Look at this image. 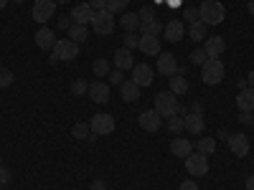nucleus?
Instances as JSON below:
<instances>
[{
	"instance_id": "f257e3e1",
	"label": "nucleus",
	"mask_w": 254,
	"mask_h": 190,
	"mask_svg": "<svg viewBox=\"0 0 254 190\" xmlns=\"http://www.w3.org/2000/svg\"><path fill=\"white\" fill-rule=\"evenodd\" d=\"M198 15H201V23L219 26L224 20V15H226V10H224V5L219 3V0H203V3L198 5Z\"/></svg>"
},
{
	"instance_id": "f03ea898",
	"label": "nucleus",
	"mask_w": 254,
	"mask_h": 190,
	"mask_svg": "<svg viewBox=\"0 0 254 190\" xmlns=\"http://www.w3.org/2000/svg\"><path fill=\"white\" fill-rule=\"evenodd\" d=\"M224 74H226V69H224L221 58H208L203 66H201V79H203V84H208V87L219 84L224 79Z\"/></svg>"
},
{
	"instance_id": "7ed1b4c3",
	"label": "nucleus",
	"mask_w": 254,
	"mask_h": 190,
	"mask_svg": "<svg viewBox=\"0 0 254 190\" xmlns=\"http://www.w3.org/2000/svg\"><path fill=\"white\" fill-rule=\"evenodd\" d=\"M155 112L160 114V117H176L178 114V99H176V94H171V92H160L158 96H155Z\"/></svg>"
},
{
	"instance_id": "20e7f679",
	"label": "nucleus",
	"mask_w": 254,
	"mask_h": 190,
	"mask_svg": "<svg viewBox=\"0 0 254 190\" xmlns=\"http://www.w3.org/2000/svg\"><path fill=\"white\" fill-rule=\"evenodd\" d=\"M51 56L56 58V61H74L76 56H79V46L74 44V41H69V38H59L56 41V46H54V51H51Z\"/></svg>"
},
{
	"instance_id": "39448f33",
	"label": "nucleus",
	"mask_w": 254,
	"mask_h": 190,
	"mask_svg": "<svg viewBox=\"0 0 254 190\" xmlns=\"http://www.w3.org/2000/svg\"><path fill=\"white\" fill-rule=\"evenodd\" d=\"M92 28L97 36H110L115 31V15L110 10H97L94 20H92Z\"/></svg>"
},
{
	"instance_id": "423d86ee",
	"label": "nucleus",
	"mask_w": 254,
	"mask_h": 190,
	"mask_svg": "<svg viewBox=\"0 0 254 190\" xmlns=\"http://www.w3.org/2000/svg\"><path fill=\"white\" fill-rule=\"evenodd\" d=\"M89 127H92V132L94 135H99V137H107V135H112L115 132V117L112 114H94L92 119H89Z\"/></svg>"
},
{
	"instance_id": "0eeeda50",
	"label": "nucleus",
	"mask_w": 254,
	"mask_h": 190,
	"mask_svg": "<svg viewBox=\"0 0 254 190\" xmlns=\"http://www.w3.org/2000/svg\"><path fill=\"white\" fill-rule=\"evenodd\" d=\"M186 170H188V175H193V178H203L208 173V157L201 155V152H190L186 157Z\"/></svg>"
},
{
	"instance_id": "6e6552de",
	"label": "nucleus",
	"mask_w": 254,
	"mask_h": 190,
	"mask_svg": "<svg viewBox=\"0 0 254 190\" xmlns=\"http://www.w3.org/2000/svg\"><path fill=\"white\" fill-rule=\"evenodd\" d=\"M31 13H33V18L38 20L41 26H46L49 20L56 15V3H54V0H36Z\"/></svg>"
},
{
	"instance_id": "1a4fd4ad",
	"label": "nucleus",
	"mask_w": 254,
	"mask_h": 190,
	"mask_svg": "<svg viewBox=\"0 0 254 190\" xmlns=\"http://www.w3.org/2000/svg\"><path fill=\"white\" fill-rule=\"evenodd\" d=\"M226 142H229V150L234 152L237 157L249 155V137H247L244 132H234V135H229V137H226Z\"/></svg>"
},
{
	"instance_id": "9d476101",
	"label": "nucleus",
	"mask_w": 254,
	"mask_h": 190,
	"mask_svg": "<svg viewBox=\"0 0 254 190\" xmlns=\"http://www.w3.org/2000/svg\"><path fill=\"white\" fill-rule=\"evenodd\" d=\"M36 46L41 48V51H54V46H56V33L51 31V28H46V26H41L38 31H36Z\"/></svg>"
},
{
	"instance_id": "9b49d317",
	"label": "nucleus",
	"mask_w": 254,
	"mask_h": 190,
	"mask_svg": "<svg viewBox=\"0 0 254 190\" xmlns=\"http://www.w3.org/2000/svg\"><path fill=\"white\" fill-rule=\"evenodd\" d=\"M130 79L137 84V87H150L153 84V69L147 63H135L132 71H130Z\"/></svg>"
},
{
	"instance_id": "f8f14e48",
	"label": "nucleus",
	"mask_w": 254,
	"mask_h": 190,
	"mask_svg": "<svg viewBox=\"0 0 254 190\" xmlns=\"http://www.w3.org/2000/svg\"><path fill=\"white\" fill-rule=\"evenodd\" d=\"M160 122H163V117H160L155 109H145V112L137 117V124L142 127L145 132H155V130H160Z\"/></svg>"
},
{
	"instance_id": "ddd939ff",
	"label": "nucleus",
	"mask_w": 254,
	"mask_h": 190,
	"mask_svg": "<svg viewBox=\"0 0 254 190\" xmlns=\"http://www.w3.org/2000/svg\"><path fill=\"white\" fill-rule=\"evenodd\" d=\"M71 20H74V23H79V26L92 23V20H94V10H92V5H89V3H79V5H74V8H71Z\"/></svg>"
},
{
	"instance_id": "4468645a",
	"label": "nucleus",
	"mask_w": 254,
	"mask_h": 190,
	"mask_svg": "<svg viewBox=\"0 0 254 190\" xmlns=\"http://www.w3.org/2000/svg\"><path fill=\"white\" fill-rule=\"evenodd\" d=\"M224 48H226V41H224L221 36H208V38L203 41V51H206L208 58H219V56L224 53Z\"/></svg>"
},
{
	"instance_id": "2eb2a0df",
	"label": "nucleus",
	"mask_w": 254,
	"mask_h": 190,
	"mask_svg": "<svg viewBox=\"0 0 254 190\" xmlns=\"http://www.w3.org/2000/svg\"><path fill=\"white\" fill-rule=\"evenodd\" d=\"M87 94L92 96L94 104H107V101H110V84L94 81V84H89V92H87Z\"/></svg>"
},
{
	"instance_id": "dca6fc26",
	"label": "nucleus",
	"mask_w": 254,
	"mask_h": 190,
	"mask_svg": "<svg viewBox=\"0 0 254 190\" xmlns=\"http://www.w3.org/2000/svg\"><path fill=\"white\" fill-rule=\"evenodd\" d=\"M158 71L163 76H176L178 74V61L173 53H160L158 56Z\"/></svg>"
},
{
	"instance_id": "f3484780",
	"label": "nucleus",
	"mask_w": 254,
	"mask_h": 190,
	"mask_svg": "<svg viewBox=\"0 0 254 190\" xmlns=\"http://www.w3.org/2000/svg\"><path fill=\"white\" fill-rule=\"evenodd\" d=\"M183 122H186V132H188V135H203V130H206V122H203V114H196V112H188V114L183 117Z\"/></svg>"
},
{
	"instance_id": "a211bd4d",
	"label": "nucleus",
	"mask_w": 254,
	"mask_h": 190,
	"mask_svg": "<svg viewBox=\"0 0 254 190\" xmlns=\"http://www.w3.org/2000/svg\"><path fill=\"white\" fill-rule=\"evenodd\" d=\"M165 38L171 41V44H178V41L186 36V26H183V20H168L165 28H163Z\"/></svg>"
},
{
	"instance_id": "6ab92c4d",
	"label": "nucleus",
	"mask_w": 254,
	"mask_h": 190,
	"mask_svg": "<svg viewBox=\"0 0 254 190\" xmlns=\"http://www.w3.org/2000/svg\"><path fill=\"white\" fill-rule=\"evenodd\" d=\"M137 48H140L145 56H160V38H158V36H140Z\"/></svg>"
},
{
	"instance_id": "aec40b11",
	"label": "nucleus",
	"mask_w": 254,
	"mask_h": 190,
	"mask_svg": "<svg viewBox=\"0 0 254 190\" xmlns=\"http://www.w3.org/2000/svg\"><path fill=\"white\" fill-rule=\"evenodd\" d=\"M115 69H120V71H132V66H135V61H132V51H127V48H120V51H115Z\"/></svg>"
},
{
	"instance_id": "412c9836",
	"label": "nucleus",
	"mask_w": 254,
	"mask_h": 190,
	"mask_svg": "<svg viewBox=\"0 0 254 190\" xmlns=\"http://www.w3.org/2000/svg\"><path fill=\"white\" fill-rule=\"evenodd\" d=\"M120 92H122V99L127 101V104H132V101H137L140 99V87L132 81V79H127V81H122L120 84Z\"/></svg>"
},
{
	"instance_id": "4be33fe9",
	"label": "nucleus",
	"mask_w": 254,
	"mask_h": 190,
	"mask_svg": "<svg viewBox=\"0 0 254 190\" xmlns=\"http://www.w3.org/2000/svg\"><path fill=\"white\" fill-rule=\"evenodd\" d=\"M171 152H173L176 157H188L190 152H193V142H188L186 137H176V140L171 142Z\"/></svg>"
},
{
	"instance_id": "5701e85b",
	"label": "nucleus",
	"mask_w": 254,
	"mask_h": 190,
	"mask_svg": "<svg viewBox=\"0 0 254 190\" xmlns=\"http://www.w3.org/2000/svg\"><path fill=\"white\" fill-rule=\"evenodd\" d=\"M237 107H239V112H252L254 109V89L252 87H247L237 94Z\"/></svg>"
},
{
	"instance_id": "b1692460",
	"label": "nucleus",
	"mask_w": 254,
	"mask_h": 190,
	"mask_svg": "<svg viewBox=\"0 0 254 190\" xmlns=\"http://www.w3.org/2000/svg\"><path fill=\"white\" fill-rule=\"evenodd\" d=\"M163 23L158 18H147V20H140V31H142V36H160L163 33Z\"/></svg>"
},
{
	"instance_id": "393cba45",
	"label": "nucleus",
	"mask_w": 254,
	"mask_h": 190,
	"mask_svg": "<svg viewBox=\"0 0 254 190\" xmlns=\"http://www.w3.org/2000/svg\"><path fill=\"white\" fill-rule=\"evenodd\" d=\"M206 33H208V26L201 23V20H198V23H193V26H188V38L196 41V44H203V41L208 38Z\"/></svg>"
},
{
	"instance_id": "a878e982",
	"label": "nucleus",
	"mask_w": 254,
	"mask_h": 190,
	"mask_svg": "<svg viewBox=\"0 0 254 190\" xmlns=\"http://www.w3.org/2000/svg\"><path fill=\"white\" fill-rule=\"evenodd\" d=\"M120 23H122L125 33H132V31L140 26V15H137V13H130V10H125L122 18H120Z\"/></svg>"
},
{
	"instance_id": "bb28decb",
	"label": "nucleus",
	"mask_w": 254,
	"mask_h": 190,
	"mask_svg": "<svg viewBox=\"0 0 254 190\" xmlns=\"http://www.w3.org/2000/svg\"><path fill=\"white\" fill-rule=\"evenodd\" d=\"M69 41H74V44L79 46V44H84V41H87V36H89V28L87 26H79V23H74L69 31Z\"/></svg>"
},
{
	"instance_id": "cd10ccee",
	"label": "nucleus",
	"mask_w": 254,
	"mask_h": 190,
	"mask_svg": "<svg viewBox=\"0 0 254 190\" xmlns=\"http://www.w3.org/2000/svg\"><path fill=\"white\" fill-rule=\"evenodd\" d=\"M171 94H176V96H183V94H188V79L186 76H171Z\"/></svg>"
},
{
	"instance_id": "c85d7f7f",
	"label": "nucleus",
	"mask_w": 254,
	"mask_h": 190,
	"mask_svg": "<svg viewBox=\"0 0 254 190\" xmlns=\"http://www.w3.org/2000/svg\"><path fill=\"white\" fill-rule=\"evenodd\" d=\"M196 150L201 152V155H214V150H216V140L214 137H201L198 142H196Z\"/></svg>"
},
{
	"instance_id": "c756f323",
	"label": "nucleus",
	"mask_w": 254,
	"mask_h": 190,
	"mask_svg": "<svg viewBox=\"0 0 254 190\" xmlns=\"http://www.w3.org/2000/svg\"><path fill=\"white\" fill-rule=\"evenodd\" d=\"M71 135H74L76 140H87V137L92 135V127H89L87 122H76L74 130H71Z\"/></svg>"
},
{
	"instance_id": "7c9ffc66",
	"label": "nucleus",
	"mask_w": 254,
	"mask_h": 190,
	"mask_svg": "<svg viewBox=\"0 0 254 190\" xmlns=\"http://www.w3.org/2000/svg\"><path fill=\"white\" fill-rule=\"evenodd\" d=\"M92 69H94V74H97V76H107V74L112 71V66H110V61H107V58H97Z\"/></svg>"
},
{
	"instance_id": "2f4dec72",
	"label": "nucleus",
	"mask_w": 254,
	"mask_h": 190,
	"mask_svg": "<svg viewBox=\"0 0 254 190\" xmlns=\"http://www.w3.org/2000/svg\"><path fill=\"white\" fill-rule=\"evenodd\" d=\"M127 3H130V0H107V10H110L112 15L125 13V10H127Z\"/></svg>"
},
{
	"instance_id": "473e14b6",
	"label": "nucleus",
	"mask_w": 254,
	"mask_h": 190,
	"mask_svg": "<svg viewBox=\"0 0 254 190\" xmlns=\"http://www.w3.org/2000/svg\"><path fill=\"white\" fill-rule=\"evenodd\" d=\"M168 130H171L173 135H181V132L186 130V122H183V117H171V119H168Z\"/></svg>"
},
{
	"instance_id": "72a5a7b5",
	"label": "nucleus",
	"mask_w": 254,
	"mask_h": 190,
	"mask_svg": "<svg viewBox=\"0 0 254 190\" xmlns=\"http://www.w3.org/2000/svg\"><path fill=\"white\" fill-rule=\"evenodd\" d=\"M89 92V84L84 81V79H76L74 84H71V94L74 96H81V94H87Z\"/></svg>"
},
{
	"instance_id": "f704fd0d",
	"label": "nucleus",
	"mask_w": 254,
	"mask_h": 190,
	"mask_svg": "<svg viewBox=\"0 0 254 190\" xmlns=\"http://www.w3.org/2000/svg\"><path fill=\"white\" fill-rule=\"evenodd\" d=\"M122 41H125V46H122V48L132 51V48H137V44H140V36H135V33H125Z\"/></svg>"
},
{
	"instance_id": "c9c22d12",
	"label": "nucleus",
	"mask_w": 254,
	"mask_h": 190,
	"mask_svg": "<svg viewBox=\"0 0 254 190\" xmlns=\"http://www.w3.org/2000/svg\"><path fill=\"white\" fill-rule=\"evenodd\" d=\"M206 61H208V56H206V51H203V48L190 51V63H196V66H203Z\"/></svg>"
},
{
	"instance_id": "e433bc0d",
	"label": "nucleus",
	"mask_w": 254,
	"mask_h": 190,
	"mask_svg": "<svg viewBox=\"0 0 254 190\" xmlns=\"http://www.w3.org/2000/svg\"><path fill=\"white\" fill-rule=\"evenodd\" d=\"M183 18L188 20V26L198 23V20H201V15H198V8H186V10H183Z\"/></svg>"
},
{
	"instance_id": "4c0bfd02",
	"label": "nucleus",
	"mask_w": 254,
	"mask_h": 190,
	"mask_svg": "<svg viewBox=\"0 0 254 190\" xmlns=\"http://www.w3.org/2000/svg\"><path fill=\"white\" fill-rule=\"evenodd\" d=\"M10 84H13V74H10L8 69H0V89L10 87Z\"/></svg>"
},
{
	"instance_id": "58836bf2",
	"label": "nucleus",
	"mask_w": 254,
	"mask_h": 190,
	"mask_svg": "<svg viewBox=\"0 0 254 190\" xmlns=\"http://www.w3.org/2000/svg\"><path fill=\"white\" fill-rule=\"evenodd\" d=\"M107 76H110V84H117V87L125 81V71H120V69H112Z\"/></svg>"
},
{
	"instance_id": "ea45409f",
	"label": "nucleus",
	"mask_w": 254,
	"mask_h": 190,
	"mask_svg": "<svg viewBox=\"0 0 254 190\" xmlns=\"http://www.w3.org/2000/svg\"><path fill=\"white\" fill-rule=\"evenodd\" d=\"M71 26H74L71 15H61V18H59V28H61V31H69Z\"/></svg>"
},
{
	"instance_id": "a19ab883",
	"label": "nucleus",
	"mask_w": 254,
	"mask_h": 190,
	"mask_svg": "<svg viewBox=\"0 0 254 190\" xmlns=\"http://www.w3.org/2000/svg\"><path fill=\"white\" fill-rule=\"evenodd\" d=\"M10 170H8V167H3V165H0V185H8L10 183Z\"/></svg>"
},
{
	"instance_id": "79ce46f5",
	"label": "nucleus",
	"mask_w": 254,
	"mask_h": 190,
	"mask_svg": "<svg viewBox=\"0 0 254 190\" xmlns=\"http://www.w3.org/2000/svg\"><path fill=\"white\" fill-rule=\"evenodd\" d=\"M137 15H140V20H147V18H155V10H153V8H147V5H142Z\"/></svg>"
},
{
	"instance_id": "37998d69",
	"label": "nucleus",
	"mask_w": 254,
	"mask_h": 190,
	"mask_svg": "<svg viewBox=\"0 0 254 190\" xmlns=\"http://www.w3.org/2000/svg\"><path fill=\"white\" fill-rule=\"evenodd\" d=\"M89 5H92L94 13L97 10H107V0H89Z\"/></svg>"
},
{
	"instance_id": "c03bdc74",
	"label": "nucleus",
	"mask_w": 254,
	"mask_h": 190,
	"mask_svg": "<svg viewBox=\"0 0 254 190\" xmlns=\"http://www.w3.org/2000/svg\"><path fill=\"white\" fill-rule=\"evenodd\" d=\"M252 122H254V114H252V112H242V114H239V124L247 127V124H252Z\"/></svg>"
},
{
	"instance_id": "a18cd8bd",
	"label": "nucleus",
	"mask_w": 254,
	"mask_h": 190,
	"mask_svg": "<svg viewBox=\"0 0 254 190\" xmlns=\"http://www.w3.org/2000/svg\"><path fill=\"white\" fill-rule=\"evenodd\" d=\"M178 190H198V185H196L193 180H183V183L178 185Z\"/></svg>"
},
{
	"instance_id": "49530a36",
	"label": "nucleus",
	"mask_w": 254,
	"mask_h": 190,
	"mask_svg": "<svg viewBox=\"0 0 254 190\" xmlns=\"http://www.w3.org/2000/svg\"><path fill=\"white\" fill-rule=\"evenodd\" d=\"M89 190H107V183H104V180H94Z\"/></svg>"
},
{
	"instance_id": "de8ad7c7",
	"label": "nucleus",
	"mask_w": 254,
	"mask_h": 190,
	"mask_svg": "<svg viewBox=\"0 0 254 190\" xmlns=\"http://www.w3.org/2000/svg\"><path fill=\"white\" fill-rule=\"evenodd\" d=\"M190 112H196V114H203V104H201V101H193V104H190Z\"/></svg>"
},
{
	"instance_id": "09e8293b",
	"label": "nucleus",
	"mask_w": 254,
	"mask_h": 190,
	"mask_svg": "<svg viewBox=\"0 0 254 190\" xmlns=\"http://www.w3.org/2000/svg\"><path fill=\"white\" fill-rule=\"evenodd\" d=\"M247 84H249V87H252V89H254V69H252V71H249V76H247Z\"/></svg>"
},
{
	"instance_id": "8fccbe9b",
	"label": "nucleus",
	"mask_w": 254,
	"mask_h": 190,
	"mask_svg": "<svg viewBox=\"0 0 254 190\" xmlns=\"http://www.w3.org/2000/svg\"><path fill=\"white\" fill-rule=\"evenodd\" d=\"M247 190H254V175L247 178Z\"/></svg>"
},
{
	"instance_id": "3c124183",
	"label": "nucleus",
	"mask_w": 254,
	"mask_h": 190,
	"mask_svg": "<svg viewBox=\"0 0 254 190\" xmlns=\"http://www.w3.org/2000/svg\"><path fill=\"white\" fill-rule=\"evenodd\" d=\"M183 3V0H168V5H171V8H178Z\"/></svg>"
},
{
	"instance_id": "603ef678",
	"label": "nucleus",
	"mask_w": 254,
	"mask_h": 190,
	"mask_svg": "<svg viewBox=\"0 0 254 190\" xmlns=\"http://www.w3.org/2000/svg\"><path fill=\"white\" fill-rule=\"evenodd\" d=\"M247 8H249V15H254V0H249V5H247Z\"/></svg>"
},
{
	"instance_id": "864d4df0",
	"label": "nucleus",
	"mask_w": 254,
	"mask_h": 190,
	"mask_svg": "<svg viewBox=\"0 0 254 190\" xmlns=\"http://www.w3.org/2000/svg\"><path fill=\"white\" fill-rule=\"evenodd\" d=\"M54 3H56V5H66V3H69V0H54Z\"/></svg>"
},
{
	"instance_id": "5fc2aeb1",
	"label": "nucleus",
	"mask_w": 254,
	"mask_h": 190,
	"mask_svg": "<svg viewBox=\"0 0 254 190\" xmlns=\"http://www.w3.org/2000/svg\"><path fill=\"white\" fill-rule=\"evenodd\" d=\"M8 3H10V0H0V10H3V8H5Z\"/></svg>"
},
{
	"instance_id": "6e6d98bb",
	"label": "nucleus",
	"mask_w": 254,
	"mask_h": 190,
	"mask_svg": "<svg viewBox=\"0 0 254 190\" xmlns=\"http://www.w3.org/2000/svg\"><path fill=\"white\" fill-rule=\"evenodd\" d=\"M13 3H23V0H13Z\"/></svg>"
}]
</instances>
